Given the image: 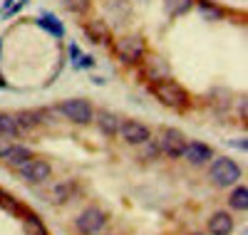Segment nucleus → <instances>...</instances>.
Instances as JSON below:
<instances>
[{
    "label": "nucleus",
    "instance_id": "obj_1",
    "mask_svg": "<svg viewBox=\"0 0 248 235\" xmlns=\"http://www.w3.org/2000/svg\"><path fill=\"white\" fill-rule=\"evenodd\" d=\"M152 94L156 97V102L161 106H167V109L171 112H186L191 106V94L186 87H181V84L176 79H161V82H154L152 84Z\"/></svg>",
    "mask_w": 248,
    "mask_h": 235
},
{
    "label": "nucleus",
    "instance_id": "obj_2",
    "mask_svg": "<svg viewBox=\"0 0 248 235\" xmlns=\"http://www.w3.org/2000/svg\"><path fill=\"white\" fill-rule=\"evenodd\" d=\"M109 47L114 50L122 65H139L141 57L147 55V40L141 35H122V37L112 40Z\"/></svg>",
    "mask_w": 248,
    "mask_h": 235
},
{
    "label": "nucleus",
    "instance_id": "obj_3",
    "mask_svg": "<svg viewBox=\"0 0 248 235\" xmlns=\"http://www.w3.org/2000/svg\"><path fill=\"white\" fill-rule=\"evenodd\" d=\"M55 109L60 112L62 119H67L77 126H87L94 121V106L90 99H82V97H75V99H65L60 102Z\"/></svg>",
    "mask_w": 248,
    "mask_h": 235
},
{
    "label": "nucleus",
    "instance_id": "obj_4",
    "mask_svg": "<svg viewBox=\"0 0 248 235\" xmlns=\"http://www.w3.org/2000/svg\"><path fill=\"white\" fill-rule=\"evenodd\" d=\"M209 178L216 188H231L241 181V166L233 161V159H211V166H209Z\"/></svg>",
    "mask_w": 248,
    "mask_h": 235
},
{
    "label": "nucleus",
    "instance_id": "obj_5",
    "mask_svg": "<svg viewBox=\"0 0 248 235\" xmlns=\"http://www.w3.org/2000/svg\"><path fill=\"white\" fill-rule=\"evenodd\" d=\"M15 176L20 181H25L30 186H40V183H47L52 178V163L47 159H40V156H32L28 159L25 163H20L15 168Z\"/></svg>",
    "mask_w": 248,
    "mask_h": 235
},
{
    "label": "nucleus",
    "instance_id": "obj_6",
    "mask_svg": "<svg viewBox=\"0 0 248 235\" xmlns=\"http://www.w3.org/2000/svg\"><path fill=\"white\" fill-rule=\"evenodd\" d=\"M107 223H109L107 210H102L99 206H87L75 218V233L77 235H99Z\"/></svg>",
    "mask_w": 248,
    "mask_h": 235
},
{
    "label": "nucleus",
    "instance_id": "obj_7",
    "mask_svg": "<svg viewBox=\"0 0 248 235\" xmlns=\"http://www.w3.org/2000/svg\"><path fill=\"white\" fill-rule=\"evenodd\" d=\"M186 144H189V136L181 129H176V126H167V129H161L159 136H156L159 154L167 156V159H181Z\"/></svg>",
    "mask_w": 248,
    "mask_h": 235
},
{
    "label": "nucleus",
    "instance_id": "obj_8",
    "mask_svg": "<svg viewBox=\"0 0 248 235\" xmlns=\"http://www.w3.org/2000/svg\"><path fill=\"white\" fill-rule=\"evenodd\" d=\"M117 136L124 144H129V146H141L147 139H152V129H149L147 124L137 121V119H122Z\"/></svg>",
    "mask_w": 248,
    "mask_h": 235
},
{
    "label": "nucleus",
    "instance_id": "obj_9",
    "mask_svg": "<svg viewBox=\"0 0 248 235\" xmlns=\"http://www.w3.org/2000/svg\"><path fill=\"white\" fill-rule=\"evenodd\" d=\"M141 74L149 84H154V82H161V79H169L171 67H169V62L159 55H144L141 57Z\"/></svg>",
    "mask_w": 248,
    "mask_h": 235
},
{
    "label": "nucleus",
    "instance_id": "obj_10",
    "mask_svg": "<svg viewBox=\"0 0 248 235\" xmlns=\"http://www.w3.org/2000/svg\"><path fill=\"white\" fill-rule=\"evenodd\" d=\"M214 156H216V154H214V148H211L209 144L191 141V139H189V144H186L184 154H181V159L189 163V166H206V163H211Z\"/></svg>",
    "mask_w": 248,
    "mask_h": 235
},
{
    "label": "nucleus",
    "instance_id": "obj_11",
    "mask_svg": "<svg viewBox=\"0 0 248 235\" xmlns=\"http://www.w3.org/2000/svg\"><path fill=\"white\" fill-rule=\"evenodd\" d=\"M82 30H85V35L90 37V42H94V45H112V28L107 25V20L102 17H92L87 20V23H82Z\"/></svg>",
    "mask_w": 248,
    "mask_h": 235
},
{
    "label": "nucleus",
    "instance_id": "obj_12",
    "mask_svg": "<svg viewBox=\"0 0 248 235\" xmlns=\"http://www.w3.org/2000/svg\"><path fill=\"white\" fill-rule=\"evenodd\" d=\"M15 121H17L20 136L32 134L35 129H40V126H43V112H40V109H23V112H15Z\"/></svg>",
    "mask_w": 248,
    "mask_h": 235
},
{
    "label": "nucleus",
    "instance_id": "obj_13",
    "mask_svg": "<svg viewBox=\"0 0 248 235\" xmlns=\"http://www.w3.org/2000/svg\"><path fill=\"white\" fill-rule=\"evenodd\" d=\"M94 121H97V129L105 134V136H117V132H119V124H122V117L119 114H114V112H109V109H99V112H94Z\"/></svg>",
    "mask_w": 248,
    "mask_h": 235
},
{
    "label": "nucleus",
    "instance_id": "obj_14",
    "mask_svg": "<svg viewBox=\"0 0 248 235\" xmlns=\"http://www.w3.org/2000/svg\"><path fill=\"white\" fill-rule=\"evenodd\" d=\"M233 228H236V223L231 218V213H226V210H216L209 218V225H206L209 235H231Z\"/></svg>",
    "mask_w": 248,
    "mask_h": 235
},
{
    "label": "nucleus",
    "instance_id": "obj_15",
    "mask_svg": "<svg viewBox=\"0 0 248 235\" xmlns=\"http://www.w3.org/2000/svg\"><path fill=\"white\" fill-rule=\"evenodd\" d=\"M17 218H20V225H23V233H25V235H50L45 220L40 218L37 213H32V210L25 208Z\"/></svg>",
    "mask_w": 248,
    "mask_h": 235
},
{
    "label": "nucleus",
    "instance_id": "obj_16",
    "mask_svg": "<svg viewBox=\"0 0 248 235\" xmlns=\"http://www.w3.org/2000/svg\"><path fill=\"white\" fill-rule=\"evenodd\" d=\"M32 156H35V154H32V148H30V146H25V144H13V146H10V151H8L3 159H0V161H3L8 168L15 171L20 163H25V161L32 159Z\"/></svg>",
    "mask_w": 248,
    "mask_h": 235
},
{
    "label": "nucleus",
    "instance_id": "obj_17",
    "mask_svg": "<svg viewBox=\"0 0 248 235\" xmlns=\"http://www.w3.org/2000/svg\"><path fill=\"white\" fill-rule=\"evenodd\" d=\"M75 193H77V183H75V181H62V183L52 186L47 201H50V203H55V206H65Z\"/></svg>",
    "mask_w": 248,
    "mask_h": 235
},
{
    "label": "nucleus",
    "instance_id": "obj_18",
    "mask_svg": "<svg viewBox=\"0 0 248 235\" xmlns=\"http://www.w3.org/2000/svg\"><path fill=\"white\" fill-rule=\"evenodd\" d=\"M37 28H43L45 32H50L52 37H65V25H62V20H57L55 13H43L37 17Z\"/></svg>",
    "mask_w": 248,
    "mask_h": 235
},
{
    "label": "nucleus",
    "instance_id": "obj_19",
    "mask_svg": "<svg viewBox=\"0 0 248 235\" xmlns=\"http://www.w3.org/2000/svg\"><path fill=\"white\" fill-rule=\"evenodd\" d=\"M194 5L199 8L201 17L209 20V23H218V20H223V15H226V10H223L221 5H216L214 0H196Z\"/></svg>",
    "mask_w": 248,
    "mask_h": 235
},
{
    "label": "nucleus",
    "instance_id": "obj_20",
    "mask_svg": "<svg viewBox=\"0 0 248 235\" xmlns=\"http://www.w3.org/2000/svg\"><path fill=\"white\" fill-rule=\"evenodd\" d=\"M194 3L196 0H164V10H167V15L171 20H176V17H181L186 13H191Z\"/></svg>",
    "mask_w": 248,
    "mask_h": 235
},
{
    "label": "nucleus",
    "instance_id": "obj_21",
    "mask_svg": "<svg viewBox=\"0 0 248 235\" xmlns=\"http://www.w3.org/2000/svg\"><path fill=\"white\" fill-rule=\"evenodd\" d=\"M229 208L231 210H238V213H246L248 210V186L243 183H236V188H233V193H231V198H229Z\"/></svg>",
    "mask_w": 248,
    "mask_h": 235
},
{
    "label": "nucleus",
    "instance_id": "obj_22",
    "mask_svg": "<svg viewBox=\"0 0 248 235\" xmlns=\"http://www.w3.org/2000/svg\"><path fill=\"white\" fill-rule=\"evenodd\" d=\"M0 134H3V136H8V139H15V136H20V129H17L15 114H10V112H0Z\"/></svg>",
    "mask_w": 248,
    "mask_h": 235
},
{
    "label": "nucleus",
    "instance_id": "obj_23",
    "mask_svg": "<svg viewBox=\"0 0 248 235\" xmlns=\"http://www.w3.org/2000/svg\"><path fill=\"white\" fill-rule=\"evenodd\" d=\"M0 208L3 210H8V213H13V216H20V213L25 210V206L20 203L13 193H8V191H3L0 188Z\"/></svg>",
    "mask_w": 248,
    "mask_h": 235
},
{
    "label": "nucleus",
    "instance_id": "obj_24",
    "mask_svg": "<svg viewBox=\"0 0 248 235\" xmlns=\"http://www.w3.org/2000/svg\"><path fill=\"white\" fill-rule=\"evenodd\" d=\"M161 154H159V146H156V139H147L141 144V154H139V159H144V161H154V159H159Z\"/></svg>",
    "mask_w": 248,
    "mask_h": 235
},
{
    "label": "nucleus",
    "instance_id": "obj_25",
    "mask_svg": "<svg viewBox=\"0 0 248 235\" xmlns=\"http://www.w3.org/2000/svg\"><path fill=\"white\" fill-rule=\"evenodd\" d=\"M65 8L75 15H85L92 8V0H65Z\"/></svg>",
    "mask_w": 248,
    "mask_h": 235
},
{
    "label": "nucleus",
    "instance_id": "obj_26",
    "mask_svg": "<svg viewBox=\"0 0 248 235\" xmlns=\"http://www.w3.org/2000/svg\"><path fill=\"white\" fill-rule=\"evenodd\" d=\"M94 65H97V59H94L92 55H85V52H82V55H79V59H77V65H75V67H77V70H92Z\"/></svg>",
    "mask_w": 248,
    "mask_h": 235
},
{
    "label": "nucleus",
    "instance_id": "obj_27",
    "mask_svg": "<svg viewBox=\"0 0 248 235\" xmlns=\"http://www.w3.org/2000/svg\"><path fill=\"white\" fill-rule=\"evenodd\" d=\"M79 47L75 45V42H70V45H67V57H70V62H72V65H77V59H79Z\"/></svg>",
    "mask_w": 248,
    "mask_h": 235
},
{
    "label": "nucleus",
    "instance_id": "obj_28",
    "mask_svg": "<svg viewBox=\"0 0 248 235\" xmlns=\"http://www.w3.org/2000/svg\"><path fill=\"white\" fill-rule=\"evenodd\" d=\"M10 146H13V141H10L8 136H3V134H0V159H3V156L10 151Z\"/></svg>",
    "mask_w": 248,
    "mask_h": 235
},
{
    "label": "nucleus",
    "instance_id": "obj_29",
    "mask_svg": "<svg viewBox=\"0 0 248 235\" xmlns=\"http://www.w3.org/2000/svg\"><path fill=\"white\" fill-rule=\"evenodd\" d=\"M28 3H30V0H17V3H13V5L8 8V15H17V13L23 10V8H25Z\"/></svg>",
    "mask_w": 248,
    "mask_h": 235
},
{
    "label": "nucleus",
    "instance_id": "obj_30",
    "mask_svg": "<svg viewBox=\"0 0 248 235\" xmlns=\"http://www.w3.org/2000/svg\"><path fill=\"white\" fill-rule=\"evenodd\" d=\"M231 146H236L238 151H243V154L248 151V141H246V139H241V141H231Z\"/></svg>",
    "mask_w": 248,
    "mask_h": 235
},
{
    "label": "nucleus",
    "instance_id": "obj_31",
    "mask_svg": "<svg viewBox=\"0 0 248 235\" xmlns=\"http://www.w3.org/2000/svg\"><path fill=\"white\" fill-rule=\"evenodd\" d=\"M10 87V84H8V79L3 77V72H0V89H8Z\"/></svg>",
    "mask_w": 248,
    "mask_h": 235
},
{
    "label": "nucleus",
    "instance_id": "obj_32",
    "mask_svg": "<svg viewBox=\"0 0 248 235\" xmlns=\"http://www.w3.org/2000/svg\"><path fill=\"white\" fill-rule=\"evenodd\" d=\"M13 3H15V0H3V10H8V8H10Z\"/></svg>",
    "mask_w": 248,
    "mask_h": 235
},
{
    "label": "nucleus",
    "instance_id": "obj_33",
    "mask_svg": "<svg viewBox=\"0 0 248 235\" xmlns=\"http://www.w3.org/2000/svg\"><path fill=\"white\" fill-rule=\"evenodd\" d=\"M0 59H3V40H0Z\"/></svg>",
    "mask_w": 248,
    "mask_h": 235
}]
</instances>
